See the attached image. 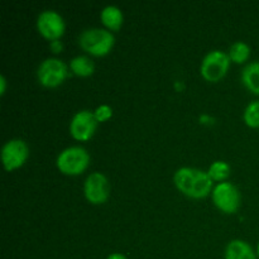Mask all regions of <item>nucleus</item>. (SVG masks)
<instances>
[{
	"mask_svg": "<svg viewBox=\"0 0 259 259\" xmlns=\"http://www.w3.org/2000/svg\"><path fill=\"white\" fill-rule=\"evenodd\" d=\"M244 121L247 125L252 128H258L259 126V100L252 101L244 110Z\"/></svg>",
	"mask_w": 259,
	"mask_h": 259,
	"instance_id": "obj_17",
	"label": "nucleus"
},
{
	"mask_svg": "<svg viewBox=\"0 0 259 259\" xmlns=\"http://www.w3.org/2000/svg\"><path fill=\"white\" fill-rule=\"evenodd\" d=\"M225 259H257L253 248L244 240H233L227 245Z\"/></svg>",
	"mask_w": 259,
	"mask_h": 259,
	"instance_id": "obj_11",
	"label": "nucleus"
},
{
	"mask_svg": "<svg viewBox=\"0 0 259 259\" xmlns=\"http://www.w3.org/2000/svg\"><path fill=\"white\" fill-rule=\"evenodd\" d=\"M257 253H258V257H259V243H258V247H257Z\"/></svg>",
	"mask_w": 259,
	"mask_h": 259,
	"instance_id": "obj_22",
	"label": "nucleus"
},
{
	"mask_svg": "<svg viewBox=\"0 0 259 259\" xmlns=\"http://www.w3.org/2000/svg\"><path fill=\"white\" fill-rule=\"evenodd\" d=\"M90 156L82 147H70L58 154L57 167L62 174L76 176L82 174L89 166Z\"/></svg>",
	"mask_w": 259,
	"mask_h": 259,
	"instance_id": "obj_3",
	"label": "nucleus"
},
{
	"mask_svg": "<svg viewBox=\"0 0 259 259\" xmlns=\"http://www.w3.org/2000/svg\"><path fill=\"white\" fill-rule=\"evenodd\" d=\"M28 146L22 139H12L7 142L2 149L3 163L7 171L19 168L28 158Z\"/></svg>",
	"mask_w": 259,
	"mask_h": 259,
	"instance_id": "obj_7",
	"label": "nucleus"
},
{
	"mask_svg": "<svg viewBox=\"0 0 259 259\" xmlns=\"http://www.w3.org/2000/svg\"><path fill=\"white\" fill-rule=\"evenodd\" d=\"M108 259H128V258H126L124 254H121V253H113V254L109 255Z\"/></svg>",
	"mask_w": 259,
	"mask_h": 259,
	"instance_id": "obj_21",
	"label": "nucleus"
},
{
	"mask_svg": "<svg viewBox=\"0 0 259 259\" xmlns=\"http://www.w3.org/2000/svg\"><path fill=\"white\" fill-rule=\"evenodd\" d=\"M70 67L73 73L78 76H90L95 70L94 62L86 56H77V57L72 58L70 62Z\"/></svg>",
	"mask_w": 259,
	"mask_h": 259,
	"instance_id": "obj_14",
	"label": "nucleus"
},
{
	"mask_svg": "<svg viewBox=\"0 0 259 259\" xmlns=\"http://www.w3.org/2000/svg\"><path fill=\"white\" fill-rule=\"evenodd\" d=\"M109 182L108 179L100 172H94L89 175L83 184L85 196L91 204H103L109 197Z\"/></svg>",
	"mask_w": 259,
	"mask_h": 259,
	"instance_id": "obj_8",
	"label": "nucleus"
},
{
	"mask_svg": "<svg viewBox=\"0 0 259 259\" xmlns=\"http://www.w3.org/2000/svg\"><path fill=\"white\" fill-rule=\"evenodd\" d=\"M212 201L223 212L233 214L240 206V194L230 182H220L212 190Z\"/></svg>",
	"mask_w": 259,
	"mask_h": 259,
	"instance_id": "obj_6",
	"label": "nucleus"
},
{
	"mask_svg": "<svg viewBox=\"0 0 259 259\" xmlns=\"http://www.w3.org/2000/svg\"><path fill=\"white\" fill-rule=\"evenodd\" d=\"M94 115H95V119L98 121H105L111 118L113 110H111V108L109 105H100L94 111Z\"/></svg>",
	"mask_w": 259,
	"mask_h": 259,
	"instance_id": "obj_18",
	"label": "nucleus"
},
{
	"mask_svg": "<svg viewBox=\"0 0 259 259\" xmlns=\"http://www.w3.org/2000/svg\"><path fill=\"white\" fill-rule=\"evenodd\" d=\"M51 48L53 50V52H60V51L62 50V45H61L58 40H53V42L51 43Z\"/></svg>",
	"mask_w": 259,
	"mask_h": 259,
	"instance_id": "obj_19",
	"label": "nucleus"
},
{
	"mask_svg": "<svg viewBox=\"0 0 259 259\" xmlns=\"http://www.w3.org/2000/svg\"><path fill=\"white\" fill-rule=\"evenodd\" d=\"M0 83H2V89H0V94L4 95L5 88H7V80H5L4 76H0Z\"/></svg>",
	"mask_w": 259,
	"mask_h": 259,
	"instance_id": "obj_20",
	"label": "nucleus"
},
{
	"mask_svg": "<svg viewBox=\"0 0 259 259\" xmlns=\"http://www.w3.org/2000/svg\"><path fill=\"white\" fill-rule=\"evenodd\" d=\"M101 22L111 30H118L123 24L121 10L115 5H108L101 10Z\"/></svg>",
	"mask_w": 259,
	"mask_h": 259,
	"instance_id": "obj_12",
	"label": "nucleus"
},
{
	"mask_svg": "<svg viewBox=\"0 0 259 259\" xmlns=\"http://www.w3.org/2000/svg\"><path fill=\"white\" fill-rule=\"evenodd\" d=\"M98 120L90 110H81L73 115L70 124L71 136L77 141H88L94 136Z\"/></svg>",
	"mask_w": 259,
	"mask_h": 259,
	"instance_id": "obj_10",
	"label": "nucleus"
},
{
	"mask_svg": "<svg viewBox=\"0 0 259 259\" xmlns=\"http://www.w3.org/2000/svg\"><path fill=\"white\" fill-rule=\"evenodd\" d=\"M229 55L223 51H211L204 57L201 63V75L211 82H217L223 78L229 68Z\"/></svg>",
	"mask_w": 259,
	"mask_h": 259,
	"instance_id": "obj_4",
	"label": "nucleus"
},
{
	"mask_svg": "<svg viewBox=\"0 0 259 259\" xmlns=\"http://www.w3.org/2000/svg\"><path fill=\"white\" fill-rule=\"evenodd\" d=\"M250 55V48L247 43L244 42H235L229 50L230 61L237 63H243L248 60Z\"/></svg>",
	"mask_w": 259,
	"mask_h": 259,
	"instance_id": "obj_15",
	"label": "nucleus"
},
{
	"mask_svg": "<svg viewBox=\"0 0 259 259\" xmlns=\"http://www.w3.org/2000/svg\"><path fill=\"white\" fill-rule=\"evenodd\" d=\"M207 174L211 177L212 181H224L230 175V166L227 162L217 161L210 166Z\"/></svg>",
	"mask_w": 259,
	"mask_h": 259,
	"instance_id": "obj_16",
	"label": "nucleus"
},
{
	"mask_svg": "<svg viewBox=\"0 0 259 259\" xmlns=\"http://www.w3.org/2000/svg\"><path fill=\"white\" fill-rule=\"evenodd\" d=\"M67 75V66L58 58H47L40 63L37 71L39 82L47 88L58 86L66 80Z\"/></svg>",
	"mask_w": 259,
	"mask_h": 259,
	"instance_id": "obj_5",
	"label": "nucleus"
},
{
	"mask_svg": "<svg viewBox=\"0 0 259 259\" xmlns=\"http://www.w3.org/2000/svg\"><path fill=\"white\" fill-rule=\"evenodd\" d=\"M37 28L45 38L57 40L65 33V22L55 10H45L38 17Z\"/></svg>",
	"mask_w": 259,
	"mask_h": 259,
	"instance_id": "obj_9",
	"label": "nucleus"
},
{
	"mask_svg": "<svg viewBox=\"0 0 259 259\" xmlns=\"http://www.w3.org/2000/svg\"><path fill=\"white\" fill-rule=\"evenodd\" d=\"M242 81L248 90L259 95V62H252L244 67Z\"/></svg>",
	"mask_w": 259,
	"mask_h": 259,
	"instance_id": "obj_13",
	"label": "nucleus"
},
{
	"mask_svg": "<svg viewBox=\"0 0 259 259\" xmlns=\"http://www.w3.org/2000/svg\"><path fill=\"white\" fill-rule=\"evenodd\" d=\"M113 33L101 28H90L81 33L78 42L83 51L94 56H105L114 46Z\"/></svg>",
	"mask_w": 259,
	"mask_h": 259,
	"instance_id": "obj_2",
	"label": "nucleus"
},
{
	"mask_svg": "<svg viewBox=\"0 0 259 259\" xmlns=\"http://www.w3.org/2000/svg\"><path fill=\"white\" fill-rule=\"evenodd\" d=\"M175 185L186 196L201 199L211 192L212 180L209 174L191 167H182L175 174Z\"/></svg>",
	"mask_w": 259,
	"mask_h": 259,
	"instance_id": "obj_1",
	"label": "nucleus"
}]
</instances>
